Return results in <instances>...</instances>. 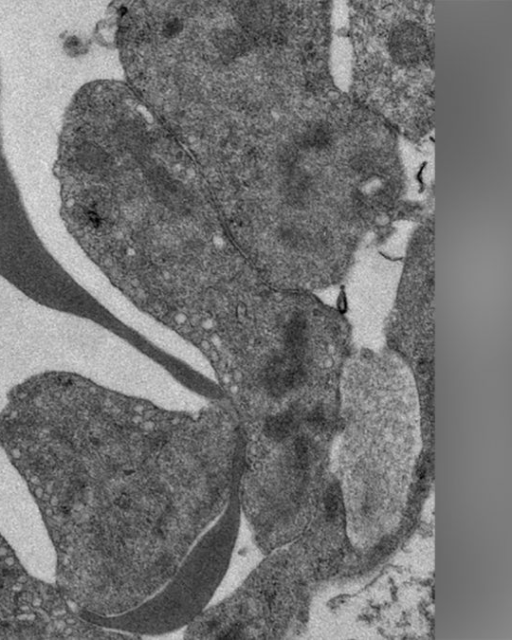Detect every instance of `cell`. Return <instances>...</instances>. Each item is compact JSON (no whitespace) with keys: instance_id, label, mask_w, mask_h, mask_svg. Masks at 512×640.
<instances>
[{"instance_id":"8992f818","label":"cell","mask_w":512,"mask_h":640,"mask_svg":"<svg viewBox=\"0 0 512 640\" xmlns=\"http://www.w3.org/2000/svg\"><path fill=\"white\" fill-rule=\"evenodd\" d=\"M84 48V43L75 35L67 36L63 42V49L70 57L81 55Z\"/></svg>"},{"instance_id":"3957f363","label":"cell","mask_w":512,"mask_h":640,"mask_svg":"<svg viewBox=\"0 0 512 640\" xmlns=\"http://www.w3.org/2000/svg\"><path fill=\"white\" fill-rule=\"evenodd\" d=\"M83 619L56 585L32 576L0 533V639H112Z\"/></svg>"},{"instance_id":"277c9868","label":"cell","mask_w":512,"mask_h":640,"mask_svg":"<svg viewBox=\"0 0 512 640\" xmlns=\"http://www.w3.org/2000/svg\"><path fill=\"white\" fill-rule=\"evenodd\" d=\"M389 47L393 58L403 65L418 63L428 51L424 32L411 23L402 24L393 31Z\"/></svg>"},{"instance_id":"7a4b0ae2","label":"cell","mask_w":512,"mask_h":640,"mask_svg":"<svg viewBox=\"0 0 512 640\" xmlns=\"http://www.w3.org/2000/svg\"><path fill=\"white\" fill-rule=\"evenodd\" d=\"M240 514L236 487L224 512L155 595L128 612L94 617L89 622L133 635L167 633L191 623L204 611L227 570Z\"/></svg>"},{"instance_id":"5b68a950","label":"cell","mask_w":512,"mask_h":640,"mask_svg":"<svg viewBox=\"0 0 512 640\" xmlns=\"http://www.w3.org/2000/svg\"><path fill=\"white\" fill-rule=\"evenodd\" d=\"M325 509L329 518L336 517L341 504L340 489L336 484L331 485L324 498Z\"/></svg>"},{"instance_id":"6da1fadb","label":"cell","mask_w":512,"mask_h":640,"mask_svg":"<svg viewBox=\"0 0 512 640\" xmlns=\"http://www.w3.org/2000/svg\"><path fill=\"white\" fill-rule=\"evenodd\" d=\"M0 447L34 499L56 586L86 621L135 609L176 573L237 482L234 420L178 412L69 371L13 386Z\"/></svg>"}]
</instances>
